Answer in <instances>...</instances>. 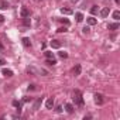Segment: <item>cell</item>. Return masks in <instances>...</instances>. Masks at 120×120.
Here are the masks:
<instances>
[{
    "label": "cell",
    "instance_id": "cell-6",
    "mask_svg": "<svg viewBox=\"0 0 120 120\" xmlns=\"http://www.w3.org/2000/svg\"><path fill=\"white\" fill-rule=\"evenodd\" d=\"M9 2H6V0H0V9L2 10H6V9H9Z\"/></svg>",
    "mask_w": 120,
    "mask_h": 120
},
{
    "label": "cell",
    "instance_id": "cell-13",
    "mask_svg": "<svg viewBox=\"0 0 120 120\" xmlns=\"http://www.w3.org/2000/svg\"><path fill=\"white\" fill-rule=\"evenodd\" d=\"M61 13H62V14H67V16H68V14H72L74 11H72L71 9H67V7H62V9H61Z\"/></svg>",
    "mask_w": 120,
    "mask_h": 120
},
{
    "label": "cell",
    "instance_id": "cell-32",
    "mask_svg": "<svg viewBox=\"0 0 120 120\" xmlns=\"http://www.w3.org/2000/svg\"><path fill=\"white\" fill-rule=\"evenodd\" d=\"M2 49H3V45H2V44H0V51H2Z\"/></svg>",
    "mask_w": 120,
    "mask_h": 120
},
{
    "label": "cell",
    "instance_id": "cell-8",
    "mask_svg": "<svg viewBox=\"0 0 120 120\" xmlns=\"http://www.w3.org/2000/svg\"><path fill=\"white\" fill-rule=\"evenodd\" d=\"M72 74H74L75 76H78V75L81 74V65H75L74 69H72Z\"/></svg>",
    "mask_w": 120,
    "mask_h": 120
},
{
    "label": "cell",
    "instance_id": "cell-28",
    "mask_svg": "<svg viewBox=\"0 0 120 120\" xmlns=\"http://www.w3.org/2000/svg\"><path fill=\"white\" fill-rule=\"evenodd\" d=\"M28 89H30V90H34V89H35V85H30Z\"/></svg>",
    "mask_w": 120,
    "mask_h": 120
},
{
    "label": "cell",
    "instance_id": "cell-34",
    "mask_svg": "<svg viewBox=\"0 0 120 120\" xmlns=\"http://www.w3.org/2000/svg\"><path fill=\"white\" fill-rule=\"evenodd\" d=\"M37 2H40V0H37Z\"/></svg>",
    "mask_w": 120,
    "mask_h": 120
},
{
    "label": "cell",
    "instance_id": "cell-1",
    "mask_svg": "<svg viewBox=\"0 0 120 120\" xmlns=\"http://www.w3.org/2000/svg\"><path fill=\"white\" fill-rule=\"evenodd\" d=\"M72 96H74L72 99H74L75 105H79V106H82V105H83V98H82V93H81L79 90H74Z\"/></svg>",
    "mask_w": 120,
    "mask_h": 120
},
{
    "label": "cell",
    "instance_id": "cell-19",
    "mask_svg": "<svg viewBox=\"0 0 120 120\" xmlns=\"http://www.w3.org/2000/svg\"><path fill=\"white\" fill-rule=\"evenodd\" d=\"M59 56H61L62 59H65V58H68V54L65 51H61V52H59Z\"/></svg>",
    "mask_w": 120,
    "mask_h": 120
},
{
    "label": "cell",
    "instance_id": "cell-17",
    "mask_svg": "<svg viewBox=\"0 0 120 120\" xmlns=\"http://www.w3.org/2000/svg\"><path fill=\"white\" fill-rule=\"evenodd\" d=\"M45 56H47V59H52V58H54V54H52L51 51H47V52H45Z\"/></svg>",
    "mask_w": 120,
    "mask_h": 120
},
{
    "label": "cell",
    "instance_id": "cell-31",
    "mask_svg": "<svg viewBox=\"0 0 120 120\" xmlns=\"http://www.w3.org/2000/svg\"><path fill=\"white\" fill-rule=\"evenodd\" d=\"M71 2H72V3H76V2H78V0H71Z\"/></svg>",
    "mask_w": 120,
    "mask_h": 120
},
{
    "label": "cell",
    "instance_id": "cell-12",
    "mask_svg": "<svg viewBox=\"0 0 120 120\" xmlns=\"http://www.w3.org/2000/svg\"><path fill=\"white\" fill-rule=\"evenodd\" d=\"M65 110L71 114V113H74V106H72L71 103H67V105H65Z\"/></svg>",
    "mask_w": 120,
    "mask_h": 120
},
{
    "label": "cell",
    "instance_id": "cell-23",
    "mask_svg": "<svg viewBox=\"0 0 120 120\" xmlns=\"http://www.w3.org/2000/svg\"><path fill=\"white\" fill-rule=\"evenodd\" d=\"M27 72H28V74H35V69L31 67V68H27Z\"/></svg>",
    "mask_w": 120,
    "mask_h": 120
},
{
    "label": "cell",
    "instance_id": "cell-24",
    "mask_svg": "<svg viewBox=\"0 0 120 120\" xmlns=\"http://www.w3.org/2000/svg\"><path fill=\"white\" fill-rule=\"evenodd\" d=\"M24 26H30V19H28V17L24 19Z\"/></svg>",
    "mask_w": 120,
    "mask_h": 120
},
{
    "label": "cell",
    "instance_id": "cell-22",
    "mask_svg": "<svg viewBox=\"0 0 120 120\" xmlns=\"http://www.w3.org/2000/svg\"><path fill=\"white\" fill-rule=\"evenodd\" d=\"M13 106H14V107H19V110H20V107H21V105H20L17 100H14V102H13Z\"/></svg>",
    "mask_w": 120,
    "mask_h": 120
},
{
    "label": "cell",
    "instance_id": "cell-7",
    "mask_svg": "<svg viewBox=\"0 0 120 120\" xmlns=\"http://www.w3.org/2000/svg\"><path fill=\"white\" fill-rule=\"evenodd\" d=\"M119 27H120V24H119V23H110V24L107 26V28H109V30H112V31L117 30Z\"/></svg>",
    "mask_w": 120,
    "mask_h": 120
},
{
    "label": "cell",
    "instance_id": "cell-16",
    "mask_svg": "<svg viewBox=\"0 0 120 120\" xmlns=\"http://www.w3.org/2000/svg\"><path fill=\"white\" fill-rule=\"evenodd\" d=\"M41 102H42V99H38V100L35 102V105H34V110H38V109H40V106H41Z\"/></svg>",
    "mask_w": 120,
    "mask_h": 120
},
{
    "label": "cell",
    "instance_id": "cell-26",
    "mask_svg": "<svg viewBox=\"0 0 120 120\" xmlns=\"http://www.w3.org/2000/svg\"><path fill=\"white\" fill-rule=\"evenodd\" d=\"M67 31V28H64V27H61V28H58V33H65Z\"/></svg>",
    "mask_w": 120,
    "mask_h": 120
},
{
    "label": "cell",
    "instance_id": "cell-30",
    "mask_svg": "<svg viewBox=\"0 0 120 120\" xmlns=\"http://www.w3.org/2000/svg\"><path fill=\"white\" fill-rule=\"evenodd\" d=\"M3 21H4V17H3V16H0V23H3Z\"/></svg>",
    "mask_w": 120,
    "mask_h": 120
},
{
    "label": "cell",
    "instance_id": "cell-33",
    "mask_svg": "<svg viewBox=\"0 0 120 120\" xmlns=\"http://www.w3.org/2000/svg\"><path fill=\"white\" fill-rule=\"evenodd\" d=\"M114 2H116V3H117V4H119V3H120V0H114Z\"/></svg>",
    "mask_w": 120,
    "mask_h": 120
},
{
    "label": "cell",
    "instance_id": "cell-20",
    "mask_svg": "<svg viewBox=\"0 0 120 120\" xmlns=\"http://www.w3.org/2000/svg\"><path fill=\"white\" fill-rule=\"evenodd\" d=\"M113 19H114V20H119V19H120V11H114V13H113Z\"/></svg>",
    "mask_w": 120,
    "mask_h": 120
},
{
    "label": "cell",
    "instance_id": "cell-2",
    "mask_svg": "<svg viewBox=\"0 0 120 120\" xmlns=\"http://www.w3.org/2000/svg\"><path fill=\"white\" fill-rule=\"evenodd\" d=\"M95 103L96 105H103L105 103V99H103V95L102 93H96L95 95Z\"/></svg>",
    "mask_w": 120,
    "mask_h": 120
},
{
    "label": "cell",
    "instance_id": "cell-11",
    "mask_svg": "<svg viewBox=\"0 0 120 120\" xmlns=\"http://www.w3.org/2000/svg\"><path fill=\"white\" fill-rule=\"evenodd\" d=\"M3 75L7 76V78H11L13 76V71L11 69H3Z\"/></svg>",
    "mask_w": 120,
    "mask_h": 120
},
{
    "label": "cell",
    "instance_id": "cell-5",
    "mask_svg": "<svg viewBox=\"0 0 120 120\" xmlns=\"http://www.w3.org/2000/svg\"><path fill=\"white\" fill-rule=\"evenodd\" d=\"M45 106H47V109H52L54 107V99L52 98H48L47 102H45Z\"/></svg>",
    "mask_w": 120,
    "mask_h": 120
},
{
    "label": "cell",
    "instance_id": "cell-14",
    "mask_svg": "<svg viewBox=\"0 0 120 120\" xmlns=\"http://www.w3.org/2000/svg\"><path fill=\"white\" fill-rule=\"evenodd\" d=\"M86 21H88V24H89V26H95V24L98 23V20H96V19H93V17H89Z\"/></svg>",
    "mask_w": 120,
    "mask_h": 120
},
{
    "label": "cell",
    "instance_id": "cell-3",
    "mask_svg": "<svg viewBox=\"0 0 120 120\" xmlns=\"http://www.w3.org/2000/svg\"><path fill=\"white\" fill-rule=\"evenodd\" d=\"M30 16H31V11H30L27 7H23V9H21V17L26 19V17H30Z\"/></svg>",
    "mask_w": 120,
    "mask_h": 120
},
{
    "label": "cell",
    "instance_id": "cell-10",
    "mask_svg": "<svg viewBox=\"0 0 120 120\" xmlns=\"http://www.w3.org/2000/svg\"><path fill=\"white\" fill-rule=\"evenodd\" d=\"M23 45H24L26 48H30V47H31V41H30V38H27V37L23 38Z\"/></svg>",
    "mask_w": 120,
    "mask_h": 120
},
{
    "label": "cell",
    "instance_id": "cell-21",
    "mask_svg": "<svg viewBox=\"0 0 120 120\" xmlns=\"http://www.w3.org/2000/svg\"><path fill=\"white\" fill-rule=\"evenodd\" d=\"M90 13H92V14H96V13H98V6H93V7L90 9Z\"/></svg>",
    "mask_w": 120,
    "mask_h": 120
},
{
    "label": "cell",
    "instance_id": "cell-4",
    "mask_svg": "<svg viewBox=\"0 0 120 120\" xmlns=\"http://www.w3.org/2000/svg\"><path fill=\"white\" fill-rule=\"evenodd\" d=\"M109 13H110V9H109V7H103V9L100 10V16H102V17H107Z\"/></svg>",
    "mask_w": 120,
    "mask_h": 120
},
{
    "label": "cell",
    "instance_id": "cell-29",
    "mask_svg": "<svg viewBox=\"0 0 120 120\" xmlns=\"http://www.w3.org/2000/svg\"><path fill=\"white\" fill-rule=\"evenodd\" d=\"M56 112H58V113H61V112H62V107H61V106H58V107H56Z\"/></svg>",
    "mask_w": 120,
    "mask_h": 120
},
{
    "label": "cell",
    "instance_id": "cell-25",
    "mask_svg": "<svg viewBox=\"0 0 120 120\" xmlns=\"http://www.w3.org/2000/svg\"><path fill=\"white\" fill-rule=\"evenodd\" d=\"M6 64V61H4V58H2V56H0V67H2V65H4Z\"/></svg>",
    "mask_w": 120,
    "mask_h": 120
},
{
    "label": "cell",
    "instance_id": "cell-15",
    "mask_svg": "<svg viewBox=\"0 0 120 120\" xmlns=\"http://www.w3.org/2000/svg\"><path fill=\"white\" fill-rule=\"evenodd\" d=\"M75 17H76V21H78V23H81V21L83 20V14H82V13H76Z\"/></svg>",
    "mask_w": 120,
    "mask_h": 120
},
{
    "label": "cell",
    "instance_id": "cell-27",
    "mask_svg": "<svg viewBox=\"0 0 120 120\" xmlns=\"http://www.w3.org/2000/svg\"><path fill=\"white\" fill-rule=\"evenodd\" d=\"M82 31H83L85 34H88V33H89V27H83V30H82Z\"/></svg>",
    "mask_w": 120,
    "mask_h": 120
},
{
    "label": "cell",
    "instance_id": "cell-9",
    "mask_svg": "<svg viewBox=\"0 0 120 120\" xmlns=\"http://www.w3.org/2000/svg\"><path fill=\"white\" fill-rule=\"evenodd\" d=\"M51 47L52 48H61V42H59L58 40H52L51 41Z\"/></svg>",
    "mask_w": 120,
    "mask_h": 120
},
{
    "label": "cell",
    "instance_id": "cell-18",
    "mask_svg": "<svg viewBox=\"0 0 120 120\" xmlns=\"http://www.w3.org/2000/svg\"><path fill=\"white\" fill-rule=\"evenodd\" d=\"M47 64H48V65H55V64H56L55 58H52V59H47Z\"/></svg>",
    "mask_w": 120,
    "mask_h": 120
}]
</instances>
